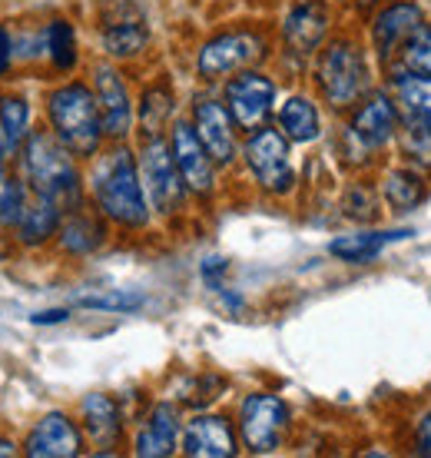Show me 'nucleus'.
I'll list each match as a JSON object with an SVG mask.
<instances>
[{
	"label": "nucleus",
	"instance_id": "obj_1",
	"mask_svg": "<svg viewBox=\"0 0 431 458\" xmlns=\"http://www.w3.org/2000/svg\"><path fill=\"white\" fill-rule=\"evenodd\" d=\"M90 196L106 223L123 229L149 226V196L139 176V157H133L123 143L97 153L90 170Z\"/></svg>",
	"mask_w": 431,
	"mask_h": 458
},
{
	"label": "nucleus",
	"instance_id": "obj_2",
	"mask_svg": "<svg viewBox=\"0 0 431 458\" xmlns=\"http://www.w3.org/2000/svg\"><path fill=\"white\" fill-rule=\"evenodd\" d=\"M21 173L30 193L57 203L63 213L83 207L77 157L54 137V130H30V137L21 143Z\"/></svg>",
	"mask_w": 431,
	"mask_h": 458
},
{
	"label": "nucleus",
	"instance_id": "obj_3",
	"mask_svg": "<svg viewBox=\"0 0 431 458\" xmlns=\"http://www.w3.org/2000/svg\"><path fill=\"white\" fill-rule=\"evenodd\" d=\"M46 120L54 137L77 157V160H90L103 147V116L97 93L83 81L60 83L57 90L46 97Z\"/></svg>",
	"mask_w": 431,
	"mask_h": 458
},
{
	"label": "nucleus",
	"instance_id": "obj_4",
	"mask_svg": "<svg viewBox=\"0 0 431 458\" xmlns=\"http://www.w3.org/2000/svg\"><path fill=\"white\" fill-rule=\"evenodd\" d=\"M316 87L332 110H352L372 90V70L365 50L352 37H335L318 50Z\"/></svg>",
	"mask_w": 431,
	"mask_h": 458
},
{
	"label": "nucleus",
	"instance_id": "obj_5",
	"mask_svg": "<svg viewBox=\"0 0 431 458\" xmlns=\"http://www.w3.org/2000/svg\"><path fill=\"white\" fill-rule=\"evenodd\" d=\"M398 123H401V110H398L392 90H368L352 106V116L345 123V153L349 157H375L382 153L388 143H395Z\"/></svg>",
	"mask_w": 431,
	"mask_h": 458
},
{
	"label": "nucleus",
	"instance_id": "obj_6",
	"mask_svg": "<svg viewBox=\"0 0 431 458\" xmlns=\"http://www.w3.org/2000/svg\"><path fill=\"white\" fill-rule=\"evenodd\" d=\"M139 176L147 186L149 207L159 216H176L186 207L190 186L182 180L180 166L173 160V147L166 137H147L139 147Z\"/></svg>",
	"mask_w": 431,
	"mask_h": 458
},
{
	"label": "nucleus",
	"instance_id": "obj_7",
	"mask_svg": "<svg viewBox=\"0 0 431 458\" xmlns=\"http://www.w3.org/2000/svg\"><path fill=\"white\" fill-rule=\"evenodd\" d=\"M242 160L249 166L252 180L273 196L292 193L295 170L289 157V140L279 126H259L242 143Z\"/></svg>",
	"mask_w": 431,
	"mask_h": 458
},
{
	"label": "nucleus",
	"instance_id": "obj_8",
	"mask_svg": "<svg viewBox=\"0 0 431 458\" xmlns=\"http://www.w3.org/2000/svg\"><path fill=\"white\" fill-rule=\"evenodd\" d=\"M266 37L259 30H223L216 34L213 40H206L196 54V73L203 81H229L239 70L256 67L262 57H266Z\"/></svg>",
	"mask_w": 431,
	"mask_h": 458
},
{
	"label": "nucleus",
	"instance_id": "obj_9",
	"mask_svg": "<svg viewBox=\"0 0 431 458\" xmlns=\"http://www.w3.org/2000/svg\"><path fill=\"white\" fill-rule=\"evenodd\" d=\"M289 428V405L279 395L252 392L239 405V438L252 455H269L283 445Z\"/></svg>",
	"mask_w": 431,
	"mask_h": 458
},
{
	"label": "nucleus",
	"instance_id": "obj_10",
	"mask_svg": "<svg viewBox=\"0 0 431 458\" xmlns=\"http://www.w3.org/2000/svg\"><path fill=\"white\" fill-rule=\"evenodd\" d=\"M100 44L103 54L114 60H133L147 50L149 23L137 0H103Z\"/></svg>",
	"mask_w": 431,
	"mask_h": 458
},
{
	"label": "nucleus",
	"instance_id": "obj_11",
	"mask_svg": "<svg viewBox=\"0 0 431 458\" xmlns=\"http://www.w3.org/2000/svg\"><path fill=\"white\" fill-rule=\"evenodd\" d=\"M275 97H279L275 81H269L256 67L232 73L226 81V87H223V100H226L229 114H232L239 130H246V133L266 126V120L275 110Z\"/></svg>",
	"mask_w": 431,
	"mask_h": 458
},
{
	"label": "nucleus",
	"instance_id": "obj_12",
	"mask_svg": "<svg viewBox=\"0 0 431 458\" xmlns=\"http://www.w3.org/2000/svg\"><path fill=\"white\" fill-rule=\"evenodd\" d=\"M421 23H425V11L418 0H388L375 11L372 23H368V44H372L375 57L382 60V67L395 64L398 50Z\"/></svg>",
	"mask_w": 431,
	"mask_h": 458
},
{
	"label": "nucleus",
	"instance_id": "obj_13",
	"mask_svg": "<svg viewBox=\"0 0 431 458\" xmlns=\"http://www.w3.org/2000/svg\"><path fill=\"white\" fill-rule=\"evenodd\" d=\"M93 93H97V104H100L103 130L110 140H126L133 130V97L126 87L123 73L114 64H93Z\"/></svg>",
	"mask_w": 431,
	"mask_h": 458
},
{
	"label": "nucleus",
	"instance_id": "obj_14",
	"mask_svg": "<svg viewBox=\"0 0 431 458\" xmlns=\"http://www.w3.org/2000/svg\"><path fill=\"white\" fill-rule=\"evenodd\" d=\"M170 147L173 160L180 166L182 180L190 186V193L209 196L216 190V160L209 157V149L203 147V140L196 133L193 120H176L170 130Z\"/></svg>",
	"mask_w": 431,
	"mask_h": 458
},
{
	"label": "nucleus",
	"instance_id": "obj_15",
	"mask_svg": "<svg viewBox=\"0 0 431 458\" xmlns=\"http://www.w3.org/2000/svg\"><path fill=\"white\" fill-rule=\"evenodd\" d=\"M193 126L203 147L209 149V157L216 160V166H229L239 153V137H236V120L229 114L226 100H216V97H199L193 104Z\"/></svg>",
	"mask_w": 431,
	"mask_h": 458
},
{
	"label": "nucleus",
	"instance_id": "obj_16",
	"mask_svg": "<svg viewBox=\"0 0 431 458\" xmlns=\"http://www.w3.org/2000/svg\"><path fill=\"white\" fill-rule=\"evenodd\" d=\"M180 445L190 458H232L239 452V438L223 415H196L182 428Z\"/></svg>",
	"mask_w": 431,
	"mask_h": 458
},
{
	"label": "nucleus",
	"instance_id": "obj_17",
	"mask_svg": "<svg viewBox=\"0 0 431 458\" xmlns=\"http://www.w3.org/2000/svg\"><path fill=\"white\" fill-rule=\"evenodd\" d=\"M329 37V11L322 0H302L283 21V40L295 57H312Z\"/></svg>",
	"mask_w": 431,
	"mask_h": 458
},
{
	"label": "nucleus",
	"instance_id": "obj_18",
	"mask_svg": "<svg viewBox=\"0 0 431 458\" xmlns=\"http://www.w3.org/2000/svg\"><path fill=\"white\" fill-rule=\"evenodd\" d=\"M23 452L30 458H73L83 452V432L63 412H46L27 436Z\"/></svg>",
	"mask_w": 431,
	"mask_h": 458
},
{
	"label": "nucleus",
	"instance_id": "obj_19",
	"mask_svg": "<svg viewBox=\"0 0 431 458\" xmlns=\"http://www.w3.org/2000/svg\"><path fill=\"white\" fill-rule=\"evenodd\" d=\"M80 419H83V432L90 436V442L100 448V455H110L123 436V412L116 399L103 395V392H93L80 402Z\"/></svg>",
	"mask_w": 431,
	"mask_h": 458
},
{
	"label": "nucleus",
	"instance_id": "obj_20",
	"mask_svg": "<svg viewBox=\"0 0 431 458\" xmlns=\"http://www.w3.org/2000/svg\"><path fill=\"white\" fill-rule=\"evenodd\" d=\"M180 436V412L173 409L170 402H159V405H153V412L147 415L143 428L137 432L133 452L139 458H166L176 452Z\"/></svg>",
	"mask_w": 431,
	"mask_h": 458
},
{
	"label": "nucleus",
	"instance_id": "obj_21",
	"mask_svg": "<svg viewBox=\"0 0 431 458\" xmlns=\"http://www.w3.org/2000/svg\"><path fill=\"white\" fill-rule=\"evenodd\" d=\"M409 236H415L411 229H362V233H349V236L332 240L329 252L339 263L365 266V263H375L385 252V246L409 240Z\"/></svg>",
	"mask_w": 431,
	"mask_h": 458
},
{
	"label": "nucleus",
	"instance_id": "obj_22",
	"mask_svg": "<svg viewBox=\"0 0 431 458\" xmlns=\"http://www.w3.org/2000/svg\"><path fill=\"white\" fill-rule=\"evenodd\" d=\"M388 90L395 97L401 116L431 123V77L411 73L405 67H388Z\"/></svg>",
	"mask_w": 431,
	"mask_h": 458
},
{
	"label": "nucleus",
	"instance_id": "obj_23",
	"mask_svg": "<svg viewBox=\"0 0 431 458\" xmlns=\"http://www.w3.org/2000/svg\"><path fill=\"white\" fill-rule=\"evenodd\" d=\"M275 126L285 133L289 143H316L322 137V114L312 97L306 93H292L279 114H275Z\"/></svg>",
	"mask_w": 431,
	"mask_h": 458
},
{
	"label": "nucleus",
	"instance_id": "obj_24",
	"mask_svg": "<svg viewBox=\"0 0 431 458\" xmlns=\"http://www.w3.org/2000/svg\"><path fill=\"white\" fill-rule=\"evenodd\" d=\"M428 196V183H425V170L418 166H395L382 176V199L392 213H409L418 203H425Z\"/></svg>",
	"mask_w": 431,
	"mask_h": 458
},
{
	"label": "nucleus",
	"instance_id": "obj_25",
	"mask_svg": "<svg viewBox=\"0 0 431 458\" xmlns=\"http://www.w3.org/2000/svg\"><path fill=\"white\" fill-rule=\"evenodd\" d=\"M60 246L73 256H90L106 242V219L100 213H83V207L67 213V219L60 223Z\"/></svg>",
	"mask_w": 431,
	"mask_h": 458
},
{
	"label": "nucleus",
	"instance_id": "obj_26",
	"mask_svg": "<svg viewBox=\"0 0 431 458\" xmlns=\"http://www.w3.org/2000/svg\"><path fill=\"white\" fill-rule=\"evenodd\" d=\"M60 223H63V209L57 203H50V199H44V196H34L13 229H17V240L23 246H44L50 236L60 233Z\"/></svg>",
	"mask_w": 431,
	"mask_h": 458
},
{
	"label": "nucleus",
	"instance_id": "obj_27",
	"mask_svg": "<svg viewBox=\"0 0 431 458\" xmlns=\"http://www.w3.org/2000/svg\"><path fill=\"white\" fill-rule=\"evenodd\" d=\"M176 100H173L170 83H153L143 90L139 100V126H143V137H163V130L170 123Z\"/></svg>",
	"mask_w": 431,
	"mask_h": 458
},
{
	"label": "nucleus",
	"instance_id": "obj_28",
	"mask_svg": "<svg viewBox=\"0 0 431 458\" xmlns=\"http://www.w3.org/2000/svg\"><path fill=\"white\" fill-rule=\"evenodd\" d=\"M395 143H398V153L405 157L409 166H418V170H425V173L431 170V123L401 116Z\"/></svg>",
	"mask_w": 431,
	"mask_h": 458
},
{
	"label": "nucleus",
	"instance_id": "obj_29",
	"mask_svg": "<svg viewBox=\"0 0 431 458\" xmlns=\"http://www.w3.org/2000/svg\"><path fill=\"white\" fill-rule=\"evenodd\" d=\"M44 37H46V57L54 60V67L60 73H70V70L77 67V30H73V23L57 17V21H50L44 27Z\"/></svg>",
	"mask_w": 431,
	"mask_h": 458
},
{
	"label": "nucleus",
	"instance_id": "obj_30",
	"mask_svg": "<svg viewBox=\"0 0 431 458\" xmlns=\"http://www.w3.org/2000/svg\"><path fill=\"white\" fill-rule=\"evenodd\" d=\"M0 130L7 133L13 149H21V143L30 137V104L17 97V93H4L0 97Z\"/></svg>",
	"mask_w": 431,
	"mask_h": 458
},
{
	"label": "nucleus",
	"instance_id": "obj_31",
	"mask_svg": "<svg viewBox=\"0 0 431 458\" xmlns=\"http://www.w3.org/2000/svg\"><path fill=\"white\" fill-rule=\"evenodd\" d=\"M80 310L90 312H137L147 306V296L143 293H133V289H106V293H93V296H80L77 299Z\"/></svg>",
	"mask_w": 431,
	"mask_h": 458
},
{
	"label": "nucleus",
	"instance_id": "obj_32",
	"mask_svg": "<svg viewBox=\"0 0 431 458\" xmlns=\"http://www.w3.org/2000/svg\"><path fill=\"white\" fill-rule=\"evenodd\" d=\"M398 67L411 70V73H421V77H431V23H421L418 30L405 40V47L398 50ZM392 64V67H395Z\"/></svg>",
	"mask_w": 431,
	"mask_h": 458
},
{
	"label": "nucleus",
	"instance_id": "obj_33",
	"mask_svg": "<svg viewBox=\"0 0 431 458\" xmlns=\"http://www.w3.org/2000/svg\"><path fill=\"white\" fill-rule=\"evenodd\" d=\"M27 203H30L27 183L0 166V226H17V219L23 216Z\"/></svg>",
	"mask_w": 431,
	"mask_h": 458
},
{
	"label": "nucleus",
	"instance_id": "obj_34",
	"mask_svg": "<svg viewBox=\"0 0 431 458\" xmlns=\"http://www.w3.org/2000/svg\"><path fill=\"white\" fill-rule=\"evenodd\" d=\"M226 269H229V263H226V259H219V256H209V259H206V263L199 266L203 279L216 289V293H223V279H219V276L226 273Z\"/></svg>",
	"mask_w": 431,
	"mask_h": 458
},
{
	"label": "nucleus",
	"instance_id": "obj_35",
	"mask_svg": "<svg viewBox=\"0 0 431 458\" xmlns=\"http://www.w3.org/2000/svg\"><path fill=\"white\" fill-rule=\"evenodd\" d=\"M13 60H17V40H13L11 27H0V77L11 70Z\"/></svg>",
	"mask_w": 431,
	"mask_h": 458
},
{
	"label": "nucleus",
	"instance_id": "obj_36",
	"mask_svg": "<svg viewBox=\"0 0 431 458\" xmlns=\"http://www.w3.org/2000/svg\"><path fill=\"white\" fill-rule=\"evenodd\" d=\"M415 452L431 458V412H425L418 419V428H415Z\"/></svg>",
	"mask_w": 431,
	"mask_h": 458
},
{
	"label": "nucleus",
	"instance_id": "obj_37",
	"mask_svg": "<svg viewBox=\"0 0 431 458\" xmlns=\"http://www.w3.org/2000/svg\"><path fill=\"white\" fill-rule=\"evenodd\" d=\"M70 312L67 310H46V312H37L34 322L37 326H54V322H67Z\"/></svg>",
	"mask_w": 431,
	"mask_h": 458
},
{
	"label": "nucleus",
	"instance_id": "obj_38",
	"mask_svg": "<svg viewBox=\"0 0 431 458\" xmlns=\"http://www.w3.org/2000/svg\"><path fill=\"white\" fill-rule=\"evenodd\" d=\"M11 153H13L11 140H7V133H4V130H0V166H4V163H7V157H11Z\"/></svg>",
	"mask_w": 431,
	"mask_h": 458
},
{
	"label": "nucleus",
	"instance_id": "obj_39",
	"mask_svg": "<svg viewBox=\"0 0 431 458\" xmlns=\"http://www.w3.org/2000/svg\"><path fill=\"white\" fill-rule=\"evenodd\" d=\"M17 448H13V442H7V438H0V455H13Z\"/></svg>",
	"mask_w": 431,
	"mask_h": 458
},
{
	"label": "nucleus",
	"instance_id": "obj_40",
	"mask_svg": "<svg viewBox=\"0 0 431 458\" xmlns=\"http://www.w3.org/2000/svg\"><path fill=\"white\" fill-rule=\"evenodd\" d=\"M359 4H362V7H368V4H375V0H359Z\"/></svg>",
	"mask_w": 431,
	"mask_h": 458
}]
</instances>
